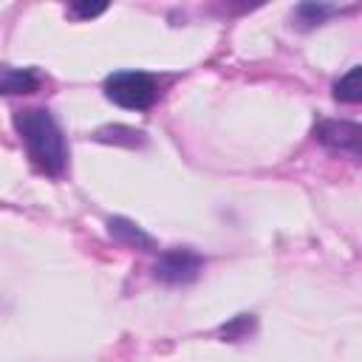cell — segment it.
<instances>
[{"label":"cell","mask_w":362,"mask_h":362,"mask_svg":"<svg viewBox=\"0 0 362 362\" xmlns=\"http://www.w3.org/2000/svg\"><path fill=\"white\" fill-rule=\"evenodd\" d=\"M14 127L23 139L31 167L48 178H59L68 167V144L62 127L45 107H25L14 113Z\"/></svg>","instance_id":"obj_1"},{"label":"cell","mask_w":362,"mask_h":362,"mask_svg":"<svg viewBox=\"0 0 362 362\" xmlns=\"http://www.w3.org/2000/svg\"><path fill=\"white\" fill-rule=\"evenodd\" d=\"M105 96L124 110H147L158 99V82L144 71H116L105 79Z\"/></svg>","instance_id":"obj_2"},{"label":"cell","mask_w":362,"mask_h":362,"mask_svg":"<svg viewBox=\"0 0 362 362\" xmlns=\"http://www.w3.org/2000/svg\"><path fill=\"white\" fill-rule=\"evenodd\" d=\"M314 139L322 150L362 161V122L351 119H320L314 124Z\"/></svg>","instance_id":"obj_3"},{"label":"cell","mask_w":362,"mask_h":362,"mask_svg":"<svg viewBox=\"0 0 362 362\" xmlns=\"http://www.w3.org/2000/svg\"><path fill=\"white\" fill-rule=\"evenodd\" d=\"M204 272V257L187 246H175L158 255L156 266H153V277L167 283V286H184L198 280V274Z\"/></svg>","instance_id":"obj_4"},{"label":"cell","mask_w":362,"mask_h":362,"mask_svg":"<svg viewBox=\"0 0 362 362\" xmlns=\"http://www.w3.org/2000/svg\"><path fill=\"white\" fill-rule=\"evenodd\" d=\"M40 85H42V76L34 68H3V74H0V90L6 96L34 93Z\"/></svg>","instance_id":"obj_5"},{"label":"cell","mask_w":362,"mask_h":362,"mask_svg":"<svg viewBox=\"0 0 362 362\" xmlns=\"http://www.w3.org/2000/svg\"><path fill=\"white\" fill-rule=\"evenodd\" d=\"M107 232L119 240V243H124V246H133V249H153L156 243H153V238L139 226V223H133V221H127V218H110L107 221Z\"/></svg>","instance_id":"obj_6"},{"label":"cell","mask_w":362,"mask_h":362,"mask_svg":"<svg viewBox=\"0 0 362 362\" xmlns=\"http://www.w3.org/2000/svg\"><path fill=\"white\" fill-rule=\"evenodd\" d=\"M342 11H351V6L339 8V6H331V3H300L294 8V17H297L300 28H314V25H322L328 17L342 14Z\"/></svg>","instance_id":"obj_7"},{"label":"cell","mask_w":362,"mask_h":362,"mask_svg":"<svg viewBox=\"0 0 362 362\" xmlns=\"http://www.w3.org/2000/svg\"><path fill=\"white\" fill-rule=\"evenodd\" d=\"M334 99L342 105H362V65H354L334 82Z\"/></svg>","instance_id":"obj_8"},{"label":"cell","mask_w":362,"mask_h":362,"mask_svg":"<svg viewBox=\"0 0 362 362\" xmlns=\"http://www.w3.org/2000/svg\"><path fill=\"white\" fill-rule=\"evenodd\" d=\"M96 141L102 144H124V147H139L144 144V133L124 127V124H107L102 130H96Z\"/></svg>","instance_id":"obj_9"},{"label":"cell","mask_w":362,"mask_h":362,"mask_svg":"<svg viewBox=\"0 0 362 362\" xmlns=\"http://www.w3.org/2000/svg\"><path fill=\"white\" fill-rule=\"evenodd\" d=\"M255 328H257V320H255L252 314H238V317H232L229 322H223L218 334H221L226 342H240V339H246L249 334H255Z\"/></svg>","instance_id":"obj_10"},{"label":"cell","mask_w":362,"mask_h":362,"mask_svg":"<svg viewBox=\"0 0 362 362\" xmlns=\"http://www.w3.org/2000/svg\"><path fill=\"white\" fill-rule=\"evenodd\" d=\"M105 8H107V3H71L68 14L76 20H90V17H99Z\"/></svg>","instance_id":"obj_11"}]
</instances>
